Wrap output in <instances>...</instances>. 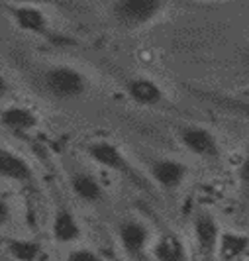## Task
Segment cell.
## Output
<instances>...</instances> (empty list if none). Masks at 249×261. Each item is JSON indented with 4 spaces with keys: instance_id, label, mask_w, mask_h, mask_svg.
Returning a JSON list of instances; mask_svg holds the SVG:
<instances>
[{
    "instance_id": "obj_1",
    "label": "cell",
    "mask_w": 249,
    "mask_h": 261,
    "mask_svg": "<svg viewBox=\"0 0 249 261\" xmlns=\"http://www.w3.org/2000/svg\"><path fill=\"white\" fill-rule=\"evenodd\" d=\"M41 85L47 94L57 100H77L91 89L89 77L80 69L67 63L47 67L41 75Z\"/></svg>"
},
{
    "instance_id": "obj_2",
    "label": "cell",
    "mask_w": 249,
    "mask_h": 261,
    "mask_svg": "<svg viewBox=\"0 0 249 261\" xmlns=\"http://www.w3.org/2000/svg\"><path fill=\"white\" fill-rule=\"evenodd\" d=\"M167 10V0H112L110 16L122 30L151 26Z\"/></svg>"
},
{
    "instance_id": "obj_3",
    "label": "cell",
    "mask_w": 249,
    "mask_h": 261,
    "mask_svg": "<svg viewBox=\"0 0 249 261\" xmlns=\"http://www.w3.org/2000/svg\"><path fill=\"white\" fill-rule=\"evenodd\" d=\"M177 136L184 149L200 159L212 161V159H218L222 153V147H220L216 134L200 124H184L177 130Z\"/></svg>"
},
{
    "instance_id": "obj_4",
    "label": "cell",
    "mask_w": 249,
    "mask_h": 261,
    "mask_svg": "<svg viewBox=\"0 0 249 261\" xmlns=\"http://www.w3.org/2000/svg\"><path fill=\"white\" fill-rule=\"evenodd\" d=\"M87 153L94 163H98L100 167L110 169L120 175L126 177H135V171L131 167L130 159L126 157V153L120 149V145H116L110 140H96L87 145Z\"/></svg>"
},
{
    "instance_id": "obj_5",
    "label": "cell",
    "mask_w": 249,
    "mask_h": 261,
    "mask_svg": "<svg viewBox=\"0 0 249 261\" xmlns=\"http://www.w3.org/2000/svg\"><path fill=\"white\" fill-rule=\"evenodd\" d=\"M149 228L137 218H126L118 224V240L124 253L133 261H142L149 246Z\"/></svg>"
},
{
    "instance_id": "obj_6",
    "label": "cell",
    "mask_w": 249,
    "mask_h": 261,
    "mask_svg": "<svg viewBox=\"0 0 249 261\" xmlns=\"http://www.w3.org/2000/svg\"><path fill=\"white\" fill-rule=\"evenodd\" d=\"M149 175L163 191H175L186 181L188 167L173 157H157L149 161Z\"/></svg>"
},
{
    "instance_id": "obj_7",
    "label": "cell",
    "mask_w": 249,
    "mask_h": 261,
    "mask_svg": "<svg viewBox=\"0 0 249 261\" xmlns=\"http://www.w3.org/2000/svg\"><path fill=\"white\" fill-rule=\"evenodd\" d=\"M12 24L20 32L30 36H47L49 34V18L41 6H27V4H14L10 8Z\"/></svg>"
},
{
    "instance_id": "obj_8",
    "label": "cell",
    "mask_w": 249,
    "mask_h": 261,
    "mask_svg": "<svg viewBox=\"0 0 249 261\" xmlns=\"http://www.w3.org/2000/svg\"><path fill=\"white\" fill-rule=\"evenodd\" d=\"M192 234H195V242H197L198 249L204 255H212L218 249V242H220V224L214 218V214L208 210H200L192 218Z\"/></svg>"
},
{
    "instance_id": "obj_9",
    "label": "cell",
    "mask_w": 249,
    "mask_h": 261,
    "mask_svg": "<svg viewBox=\"0 0 249 261\" xmlns=\"http://www.w3.org/2000/svg\"><path fill=\"white\" fill-rule=\"evenodd\" d=\"M126 92L135 105L159 106L165 102V91L157 81L149 77H131L126 81Z\"/></svg>"
},
{
    "instance_id": "obj_10",
    "label": "cell",
    "mask_w": 249,
    "mask_h": 261,
    "mask_svg": "<svg viewBox=\"0 0 249 261\" xmlns=\"http://www.w3.org/2000/svg\"><path fill=\"white\" fill-rule=\"evenodd\" d=\"M0 177L18 185L34 183V169L24 157L16 151L0 147Z\"/></svg>"
},
{
    "instance_id": "obj_11",
    "label": "cell",
    "mask_w": 249,
    "mask_h": 261,
    "mask_svg": "<svg viewBox=\"0 0 249 261\" xmlns=\"http://www.w3.org/2000/svg\"><path fill=\"white\" fill-rule=\"evenodd\" d=\"M71 189L75 196L87 204H98L104 200V187L89 171H75L71 175Z\"/></svg>"
},
{
    "instance_id": "obj_12",
    "label": "cell",
    "mask_w": 249,
    "mask_h": 261,
    "mask_svg": "<svg viewBox=\"0 0 249 261\" xmlns=\"http://www.w3.org/2000/svg\"><path fill=\"white\" fill-rule=\"evenodd\" d=\"M0 120H2V124H4L8 130L22 132V134L36 130L38 124H40V118H38V114H36L32 108H27V106H18V105L4 108L2 114H0Z\"/></svg>"
},
{
    "instance_id": "obj_13",
    "label": "cell",
    "mask_w": 249,
    "mask_h": 261,
    "mask_svg": "<svg viewBox=\"0 0 249 261\" xmlns=\"http://www.w3.org/2000/svg\"><path fill=\"white\" fill-rule=\"evenodd\" d=\"M51 232L55 242H59V244H73V242H77L80 238V224L71 210L61 208L57 210L55 216H53Z\"/></svg>"
},
{
    "instance_id": "obj_14",
    "label": "cell",
    "mask_w": 249,
    "mask_h": 261,
    "mask_svg": "<svg viewBox=\"0 0 249 261\" xmlns=\"http://www.w3.org/2000/svg\"><path fill=\"white\" fill-rule=\"evenodd\" d=\"M151 253L155 261H188L184 244L175 234H163L157 238V242L151 248Z\"/></svg>"
},
{
    "instance_id": "obj_15",
    "label": "cell",
    "mask_w": 249,
    "mask_h": 261,
    "mask_svg": "<svg viewBox=\"0 0 249 261\" xmlns=\"http://www.w3.org/2000/svg\"><path fill=\"white\" fill-rule=\"evenodd\" d=\"M249 248V236L239 232H222L218 242V255L222 261H234L241 257Z\"/></svg>"
},
{
    "instance_id": "obj_16",
    "label": "cell",
    "mask_w": 249,
    "mask_h": 261,
    "mask_svg": "<svg viewBox=\"0 0 249 261\" xmlns=\"http://www.w3.org/2000/svg\"><path fill=\"white\" fill-rule=\"evenodd\" d=\"M8 253L16 261H38L41 255V246L32 240H10Z\"/></svg>"
},
{
    "instance_id": "obj_17",
    "label": "cell",
    "mask_w": 249,
    "mask_h": 261,
    "mask_svg": "<svg viewBox=\"0 0 249 261\" xmlns=\"http://www.w3.org/2000/svg\"><path fill=\"white\" fill-rule=\"evenodd\" d=\"M208 98L224 108L226 112L234 114L237 118L249 120V98H237V96H222V94H208Z\"/></svg>"
},
{
    "instance_id": "obj_18",
    "label": "cell",
    "mask_w": 249,
    "mask_h": 261,
    "mask_svg": "<svg viewBox=\"0 0 249 261\" xmlns=\"http://www.w3.org/2000/svg\"><path fill=\"white\" fill-rule=\"evenodd\" d=\"M237 181H239V189L245 198H249V153L243 157V161L239 163L237 169Z\"/></svg>"
},
{
    "instance_id": "obj_19",
    "label": "cell",
    "mask_w": 249,
    "mask_h": 261,
    "mask_svg": "<svg viewBox=\"0 0 249 261\" xmlns=\"http://www.w3.org/2000/svg\"><path fill=\"white\" fill-rule=\"evenodd\" d=\"M67 261H102V257L89 248H77L73 251H69Z\"/></svg>"
},
{
    "instance_id": "obj_20",
    "label": "cell",
    "mask_w": 249,
    "mask_h": 261,
    "mask_svg": "<svg viewBox=\"0 0 249 261\" xmlns=\"http://www.w3.org/2000/svg\"><path fill=\"white\" fill-rule=\"evenodd\" d=\"M10 216H12V206L8 204V200H4L0 196V226H4V224L8 222Z\"/></svg>"
},
{
    "instance_id": "obj_21",
    "label": "cell",
    "mask_w": 249,
    "mask_h": 261,
    "mask_svg": "<svg viewBox=\"0 0 249 261\" xmlns=\"http://www.w3.org/2000/svg\"><path fill=\"white\" fill-rule=\"evenodd\" d=\"M14 4H27V6H45L53 0H12Z\"/></svg>"
},
{
    "instance_id": "obj_22",
    "label": "cell",
    "mask_w": 249,
    "mask_h": 261,
    "mask_svg": "<svg viewBox=\"0 0 249 261\" xmlns=\"http://www.w3.org/2000/svg\"><path fill=\"white\" fill-rule=\"evenodd\" d=\"M8 92H10V83H8V81H6V77L0 73V100H2V98H4Z\"/></svg>"
},
{
    "instance_id": "obj_23",
    "label": "cell",
    "mask_w": 249,
    "mask_h": 261,
    "mask_svg": "<svg viewBox=\"0 0 249 261\" xmlns=\"http://www.w3.org/2000/svg\"><path fill=\"white\" fill-rule=\"evenodd\" d=\"M243 63H245V67L249 69V45L245 47V51H243Z\"/></svg>"
}]
</instances>
